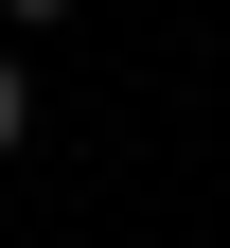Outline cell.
Here are the masks:
<instances>
[{
	"label": "cell",
	"mask_w": 230,
	"mask_h": 248,
	"mask_svg": "<svg viewBox=\"0 0 230 248\" xmlns=\"http://www.w3.org/2000/svg\"><path fill=\"white\" fill-rule=\"evenodd\" d=\"M18 124H36V89H18V53H0V160H18Z\"/></svg>",
	"instance_id": "6da1fadb"
},
{
	"label": "cell",
	"mask_w": 230,
	"mask_h": 248,
	"mask_svg": "<svg viewBox=\"0 0 230 248\" xmlns=\"http://www.w3.org/2000/svg\"><path fill=\"white\" fill-rule=\"evenodd\" d=\"M0 18H71V0H0Z\"/></svg>",
	"instance_id": "7a4b0ae2"
}]
</instances>
